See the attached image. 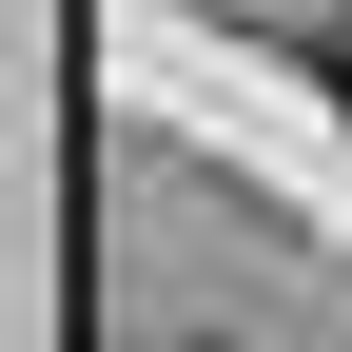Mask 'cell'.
<instances>
[{"label": "cell", "instance_id": "obj_1", "mask_svg": "<svg viewBox=\"0 0 352 352\" xmlns=\"http://www.w3.org/2000/svg\"><path fill=\"white\" fill-rule=\"evenodd\" d=\"M333 98H352V39H333Z\"/></svg>", "mask_w": 352, "mask_h": 352}]
</instances>
